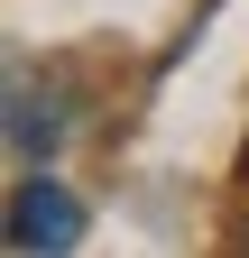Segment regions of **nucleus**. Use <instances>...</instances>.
I'll list each match as a JSON object with an SVG mask.
<instances>
[{
    "label": "nucleus",
    "mask_w": 249,
    "mask_h": 258,
    "mask_svg": "<svg viewBox=\"0 0 249 258\" xmlns=\"http://www.w3.org/2000/svg\"><path fill=\"white\" fill-rule=\"evenodd\" d=\"M74 231H83V212H74L37 166H28L19 194H10V249H74Z\"/></svg>",
    "instance_id": "f257e3e1"
}]
</instances>
